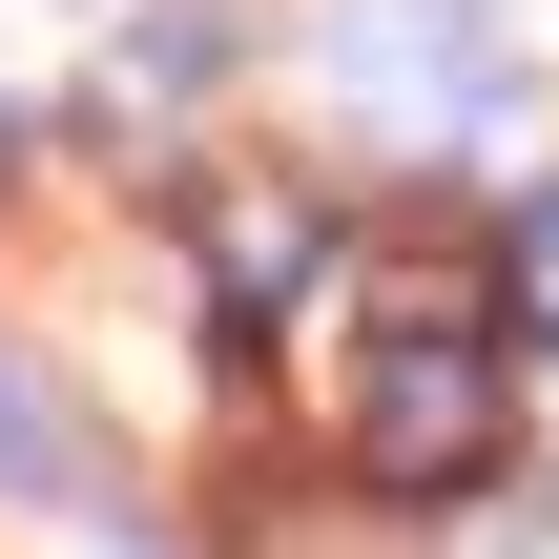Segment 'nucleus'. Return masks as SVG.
Returning a JSON list of instances; mask_svg holds the SVG:
<instances>
[{
  "label": "nucleus",
  "mask_w": 559,
  "mask_h": 559,
  "mask_svg": "<svg viewBox=\"0 0 559 559\" xmlns=\"http://www.w3.org/2000/svg\"><path fill=\"white\" fill-rule=\"evenodd\" d=\"M498 436H519V373H498V332L436 290V311L373 353V394H353V477H394V498H477Z\"/></svg>",
  "instance_id": "1"
},
{
  "label": "nucleus",
  "mask_w": 559,
  "mask_h": 559,
  "mask_svg": "<svg viewBox=\"0 0 559 559\" xmlns=\"http://www.w3.org/2000/svg\"><path fill=\"white\" fill-rule=\"evenodd\" d=\"M353 104H373V124H415V104L477 124V104H498V21H477V0H373V21H353Z\"/></svg>",
  "instance_id": "2"
},
{
  "label": "nucleus",
  "mask_w": 559,
  "mask_h": 559,
  "mask_svg": "<svg viewBox=\"0 0 559 559\" xmlns=\"http://www.w3.org/2000/svg\"><path fill=\"white\" fill-rule=\"evenodd\" d=\"M498 311L559 353V187H519V228H498Z\"/></svg>",
  "instance_id": "3"
},
{
  "label": "nucleus",
  "mask_w": 559,
  "mask_h": 559,
  "mask_svg": "<svg viewBox=\"0 0 559 559\" xmlns=\"http://www.w3.org/2000/svg\"><path fill=\"white\" fill-rule=\"evenodd\" d=\"M207 270H228V290H290V270H311V207H207Z\"/></svg>",
  "instance_id": "4"
},
{
  "label": "nucleus",
  "mask_w": 559,
  "mask_h": 559,
  "mask_svg": "<svg viewBox=\"0 0 559 559\" xmlns=\"http://www.w3.org/2000/svg\"><path fill=\"white\" fill-rule=\"evenodd\" d=\"M0 477H21V498H83V436H62L21 373H0Z\"/></svg>",
  "instance_id": "5"
}]
</instances>
